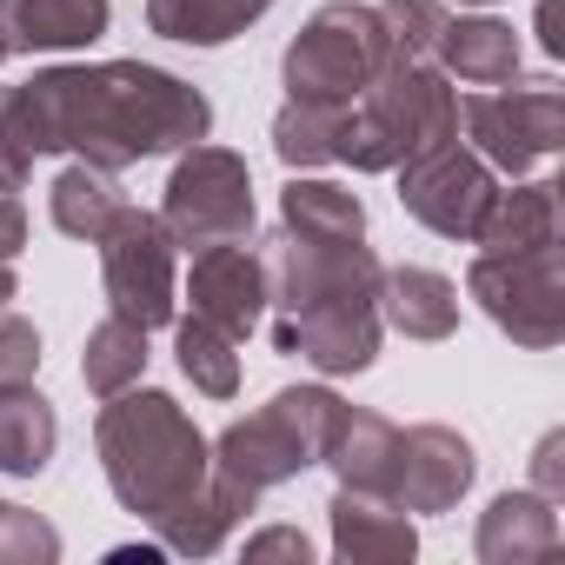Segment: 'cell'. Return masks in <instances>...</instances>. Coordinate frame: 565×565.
<instances>
[{
	"instance_id": "cell-1",
	"label": "cell",
	"mask_w": 565,
	"mask_h": 565,
	"mask_svg": "<svg viewBox=\"0 0 565 565\" xmlns=\"http://www.w3.org/2000/svg\"><path fill=\"white\" fill-rule=\"evenodd\" d=\"M213 107L167 67L100 61V67H47L21 87H0V186L21 193L34 160L81 153L87 167H134L153 153H180L206 140Z\"/></svg>"
},
{
	"instance_id": "cell-2",
	"label": "cell",
	"mask_w": 565,
	"mask_h": 565,
	"mask_svg": "<svg viewBox=\"0 0 565 565\" xmlns=\"http://www.w3.org/2000/svg\"><path fill=\"white\" fill-rule=\"evenodd\" d=\"M100 466L114 499L147 519L160 532L167 552H220L226 532L239 525L233 512L213 505L206 479H213V446L200 439V426L167 399V393H114L100 406Z\"/></svg>"
},
{
	"instance_id": "cell-3",
	"label": "cell",
	"mask_w": 565,
	"mask_h": 565,
	"mask_svg": "<svg viewBox=\"0 0 565 565\" xmlns=\"http://www.w3.org/2000/svg\"><path fill=\"white\" fill-rule=\"evenodd\" d=\"M380 259L366 239H320L279 226L266 253L273 347L320 373H366L380 360Z\"/></svg>"
},
{
	"instance_id": "cell-4",
	"label": "cell",
	"mask_w": 565,
	"mask_h": 565,
	"mask_svg": "<svg viewBox=\"0 0 565 565\" xmlns=\"http://www.w3.org/2000/svg\"><path fill=\"white\" fill-rule=\"evenodd\" d=\"M340 393L327 386H287V393H273L259 413L233 419L220 439H213V505L246 519L259 505L266 486H287L300 479L307 466L327 459V439H333V419H340Z\"/></svg>"
},
{
	"instance_id": "cell-5",
	"label": "cell",
	"mask_w": 565,
	"mask_h": 565,
	"mask_svg": "<svg viewBox=\"0 0 565 565\" xmlns=\"http://www.w3.org/2000/svg\"><path fill=\"white\" fill-rule=\"evenodd\" d=\"M459 140V94L433 61H393L340 127V160L353 173H393L399 160Z\"/></svg>"
},
{
	"instance_id": "cell-6",
	"label": "cell",
	"mask_w": 565,
	"mask_h": 565,
	"mask_svg": "<svg viewBox=\"0 0 565 565\" xmlns=\"http://www.w3.org/2000/svg\"><path fill=\"white\" fill-rule=\"evenodd\" d=\"M393 67V41H386V21L380 8H360V0H333L320 8L300 41L287 47V100H307V107H353L380 74Z\"/></svg>"
},
{
	"instance_id": "cell-7",
	"label": "cell",
	"mask_w": 565,
	"mask_h": 565,
	"mask_svg": "<svg viewBox=\"0 0 565 565\" xmlns=\"http://www.w3.org/2000/svg\"><path fill=\"white\" fill-rule=\"evenodd\" d=\"M160 220L173 233V246H220V239H253V173L233 147H180L173 173H167V200Z\"/></svg>"
},
{
	"instance_id": "cell-8",
	"label": "cell",
	"mask_w": 565,
	"mask_h": 565,
	"mask_svg": "<svg viewBox=\"0 0 565 565\" xmlns=\"http://www.w3.org/2000/svg\"><path fill=\"white\" fill-rule=\"evenodd\" d=\"M459 127L472 140V153L492 167V173H532L539 160L558 153V134H565V100L552 81H499V87H479L459 100Z\"/></svg>"
},
{
	"instance_id": "cell-9",
	"label": "cell",
	"mask_w": 565,
	"mask_h": 565,
	"mask_svg": "<svg viewBox=\"0 0 565 565\" xmlns=\"http://www.w3.org/2000/svg\"><path fill=\"white\" fill-rule=\"evenodd\" d=\"M466 294L486 307L499 333H512L532 353H552L565 340V287H558V246L525 253H472Z\"/></svg>"
},
{
	"instance_id": "cell-10",
	"label": "cell",
	"mask_w": 565,
	"mask_h": 565,
	"mask_svg": "<svg viewBox=\"0 0 565 565\" xmlns=\"http://www.w3.org/2000/svg\"><path fill=\"white\" fill-rule=\"evenodd\" d=\"M100 246V279H107V307L134 327H167L173 320V233L160 213L120 200V213L107 220V233L94 239Z\"/></svg>"
},
{
	"instance_id": "cell-11",
	"label": "cell",
	"mask_w": 565,
	"mask_h": 565,
	"mask_svg": "<svg viewBox=\"0 0 565 565\" xmlns=\"http://www.w3.org/2000/svg\"><path fill=\"white\" fill-rule=\"evenodd\" d=\"M393 173H399V206L419 226H433L439 239H472L486 206H492V193H499V173L459 140H439V147L399 160Z\"/></svg>"
},
{
	"instance_id": "cell-12",
	"label": "cell",
	"mask_w": 565,
	"mask_h": 565,
	"mask_svg": "<svg viewBox=\"0 0 565 565\" xmlns=\"http://www.w3.org/2000/svg\"><path fill=\"white\" fill-rule=\"evenodd\" d=\"M186 300L206 327H220L226 340H246L266 313V259L246 246V239H220V246H200L193 253V273H186Z\"/></svg>"
},
{
	"instance_id": "cell-13",
	"label": "cell",
	"mask_w": 565,
	"mask_h": 565,
	"mask_svg": "<svg viewBox=\"0 0 565 565\" xmlns=\"http://www.w3.org/2000/svg\"><path fill=\"white\" fill-rule=\"evenodd\" d=\"M472 472L479 459L452 426H399V479H393L399 512H452Z\"/></svg>"
},
{
	"instance_id": "cell-14",
	"label": "cell",
	"mask_w": 565,
	"mask_h": 565,
	"mask_svg": "<svg viewBox=\"0 0 565 565\" xmlns=\"http://www.w3.org/2000/svg\"><path fill=\"white\" fill-rule=\"evenodd\" d=\"M107 0H0V47L8 54H67L107 34Z\"/></svg>"
},
{
	"instance_id": "cell-15",
	"label": "cell",
	"mask_w": 565,
	"mask_h": 565,
	"mask_svg": "<svg viewBox=\"0 0 565 565\" xmlns=\"http://www.w3.org/2000/svg\"><path fill=\"white\" fill-rule=\"evenodd\" d=\"M320 466H333L340 486H353V492H380V499H393V479H399V426H393L386 413L340 406Z\"/></svg>"
},
{
	"instance_id": "cell-16",
	"label": "cell",
	"mask_w": 565,
	"mask_h": 565,
	"mask_svg": "<svg viewBox=\"0 0 565 565\" xmlns=\"http://www.w3.org/2000/svg\"><path fill=\"white\" fill-rule=\"evenodd\" d=\"M327 512H333V552L353 558V565H393V558H413V552H419L413 519H406L393 499H380V492L340 486Z\"/></svg>"
},
{
	"instance_id": "cell-17",
	"label": "cell",
	"mask_w": 565,
	"mask_h": 565,
	"mask_svg": "<svg viewBox=\"0 0 565 565\" xmlns=\"http://www.w3.org/2000/svg\"><path fill=\"white\" fill-rule=\"evenodd\" d=\"M380 313L406 340H452L459 327V287L433 266H393L380 273Z\"/></svg>"
},
{
	"instance_id": "cell-18",
	"label": "cell",
	"mask_w": 565,
	"mask_h": 565,
	"mask_svg": "<svg viewBox=\"0 0 565 565\" xmlns=\"http://www.w3.org/2000/svg\"><path fill=\"white\" fill-rule=\"evenodd\" d=\"M433 67L446 81H466V87H499L519 74V34L505 21H452L439 28V47H433Z\"/></svg>"
},
{
	"instance_id": "cell-19",
	"label": "cell",
	"mask_w": 565,
	"mask_h": 565,
	"mask_svg": "<svg viewBox=\"0 0 565 565\" xmlns=\"http://www.w3.org/2000/svg\"><path fill=\"white\" fill-rule=\"evenodd\" d=\"M479 253H525V246H558V180H532L512 193H492L479 233Z\"/></svg>"
},
{
	"instance_id": "cell-20",
	"label": "cell",
	"mask_w": 565,
	"mask_h": 565,
	"mask_svg": "<svg viewBox=\"0 0 565 565\" xmlns=\"http://www.w3.org/2000/svg\"><path fill=\"white\" fill-rule=\"evenodd\" d=\"M558 552V512L545 492H499L486 525H479V558L512 565V558H545Z\"/></svg>"
},
{
	"instance_id": "cell-21",
	"label": "cell",
	"mask_w": 565,
	"mask_h": 565,
	"mask_svg": "<svg viewBox=\"0 0 565 565\" xmlns=\"http://www.w3.org/2000/svg\"><path fill=\"white\" fill-rule=\"evenodd\" d=\"M54 446H61V419H54V406L34 393V380L0 386V472L34 479V472H47Z\"/></svg>"
},
{
	"instance_id": "cell-22",
	"label": "cell",
	"mask_w": 565,
	"mask_h": 565,
	"mask_svg": "<svg viewBox=\"0 0 565 565\" xmlns=\"http://www.w3.org/2000/svg\"><path fill=\"white\" fill-rule=\"evenodd\" d=\"M273 0H147V28L180 47H226L246 34Z\"/></svg>"
},
{
	"instance_id": "cell-23",
	"label": "cell",
	"mask_w": 565,
	"mask_h": 565,
	"mask_svg": "<svg viewBox=\"0 0 565 565\" xmlns=\"http://www.w3.org/2000/svg\"><path fill=\"white\" fill-rule=\"evenodd\" d=\"M47 200H54V226H61L67 239H87V246H94V239L107 233V220L120 213V200H127V193H120V180H114L107 167L74 160V167L54 180V193H47Z\"/></svg>"
},
{
	"instance_id": "cell-24",
	"label": "cell",
	"mask_w": 565,
	"mask_h": 565,
	"mask_svg": "<svg viewBox=\"0 0 565 565\" xmlns=\"http://www.w3.org/2000/svg\"><path fill=\"white\" fill-rule=\"evenodd\" d=\"M140 373H147V327L107 313V320L87 333V353H81V380H87V393H94V399H114V393L140 386Z\"/></svg>"
},
{
	"instance_id": "cell-25",
	"label": "cell",
	"mask_w": 565,
	"mask_h": 565,
	"mask_svg": "<svg viewBox=\"0 0 565 565\" xmlns=\"http://www.w3.org/2000/svg\"><path fill=\"white\" fill-rule=\"evenodd\" d=\"M279 226H300V233H320V239H366V206H360L353 186L294 180L279 193Z\"/></svg>"
},
{
	"instance_id": "cell-26",
	"label": "cell",
	"mask_w": 565,
	"mask_h": 565,
	"mask_svg": "<svg viewBox=\"0 0 565 565\" xmlns=\"http://www.w3.org/2000/svg\"><path fill=\"white\" fill-rule=\"evenodd\" d=\"M233 347H239V340H226V333L206 327L200 313L180 320V333H173L180 373H186L193 393H206V399H233V393H239V353H233Z\"/></svg>"
},
{
	"instance_id": "cell-27",
	"label": "cell",
	"mask_w": 565,
	"mask_h": 565,
	"mask_svg": "<svg viewBox=\"0 0 565 565\" xmlns=\"http://www.w3.org/2000/svg\"><path fill=\"white\" fill-rule=\"evenodd\" d=\"M340 127H347V107L287 100L273 120V153L287 167H327V160H340Z\"/></svg>"
},
{
	"instance_id": "cell-28",
	"label": "cell",
	"mask_w": 565,
	"mask_h": 565,
	"mask_svg": "<svg viewBox=\"0 0 565 565\" xmlns=\"http://www.w3.org/2000/svg\"><path fill=\"white\" fill-rule=\"evenodd\" d=\"M380 21H386L393 61H433L439 28H446V8H439V0H386Z\"/></svg>"
},
{
	"instance_id": "cell-29",
	"label": "cell",
	"mask_w": 565,
	"mask_h": 565,
	"mask_svg": "<svg viewBox=\"0 0 565 565\" xmlns=\"http://www.w3.org/2000/svg\"><path fill=\"white\" fill-rule=\"evenodd\" d=\"M34 558L41 565L61 558V532L21 505H0V565H34Z\"/></svg>"
},
{
	"instance_id": "cell-30",
	"label": "cell",
	"mask_w": 565,
	"mask_h": 565,
	"mask_svg": "<svg viewBox=\"0 0 565 565\" xmlns=\"http://www.w3.org/2000/svg\"><path fill=\"white\" fill-rule=\"evenodd\" d=\"M34 373H41V333L21 313L0 307V386H21Z\"/></svg>"
},
{
	"instance_id": "cell-31",
	"label": "cell",
	"mask_w": 565,
	"mask_h": 565,
	"mask_svg": "<svg viewBox=\"0 0 565 565\" xmlns=\"http://www.w3.org/2000/svg\"><path fill=\"white\" fill-rule=\"evenodd\" d=\"M246 558H313V539L300 532V525H273V532H259V539H246Z\"/></svg>"
},
{
	"instance_id": "cell-32",
	"label": "cell",
	"mask_w": 565,
	"mask_h": 565,
	"mask_svg": "<svg viewBox=\"0 0 565 565\" xmlns=\"http://www.w3.org/2000/svg\"><path fill=\"white\" fill-rule=\"evenodd\" d=\"M28 246V213H21V200L0 186V266H14V253Z\"/></svg>"
},
{
	"instance_id": "cell-33",
	"label": "cell",
	"mask_w": 565,
	"mask_h": 565,
	"mask_svg": "<svg viewBox=\"0 0 565 565\" xmlns=\"http://www.w3.org/2000/svg\"><path fill=\"white\" fill-rule=\"evenodd\" d=\"M8 300H14V273H8V266H0V307H8Z\"/></svg>"
},
{
	"instance_id": "cell-34",
	"label": "cell",
	"mask_w": 565,
	"mask_h": 565,
	"mask_svg": "<svg viewBox=\"0 0 565 565\" xmlns=\"http://www.w3.org/2000/svg\"><path fill=\"white\" fill-rule=\"evenodd\" d=\"M459 8H492V0H459Z\"/></svg>"
},
{
	"instance_id": "cell-35",
	"label": "cell",
	"mask_w": 565,
	"mask_h": 565,
	"mask_svg": "<svg viewBox=\"0 0 565 565\" xmlns=\"http://www.w3.org/2000/svg\"><path fill=\"white\" fill-rule=\"evenodd\" d=\"M0 61H8V47H0Z\"/></svg>"
}]
</instances>
